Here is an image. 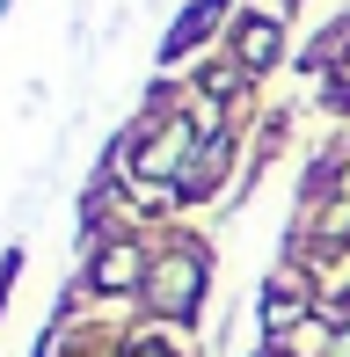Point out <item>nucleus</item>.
<instances>
[{"label":"nucleus","mask_w":350,"mask_h":357,"mask_svg":"<svg viewBox=\"0 0 350 357\" xmlns=\"http://www.w3.org/2000/svg\"><path fill=\"white\" fill-rule=\"evenodd\" d=\"M197 291H204V255H197V248L168 255V263L153 270V299H161V314H190Z\"/></svg>","instance_id":"nucleus-1"},{"label":"nucleus","mask_w":350,"mask_h":357,"mask_svg":"<svg viewBox=\"0 0 350 357\" xmlns=\"http://www.w3.org/2000/svg\"><path fill=\"white\" fill-rule=\"evenodd\" d=\"M95 284H102V291H124V284H139V255H132V248H109L102 263H95Z\"/></svg>","instance_id":"nucleus-2"},{"label":"nucleus","mask_w":350,"mask_h":357,"mask_svg":"<svg viewBox=\"0 0 350 357\" xmlns=\"http://www.w3.org/2000/svg\"><path fill=\"white\" fill-rule=\"evenodd\" d=\"M263 314H270V328H284V321H299V278H284V284H270V299H263Z\"/></svg>","instance_id":"nucleus-3"},{"label":"nucleus","mask_w":350,"mask_h":357,"mask_svg":"<svg viewBox=\"0 0 350 357\" xmlns=\"http://www.w3.org/2000/svg\"><path fill=\"white\" fill-rule=\"evenodd\" d=\"M212 15H219V0H197V8L183 15V29H175V37H168V52H183V44H197L204 29H212Z\"/></svg>","instance_id":"nucleus-4"},{"label":"nucleus","mask_w":350,"mask_h":357,"mask_svg":"<svg viewBox=\"0 0 350 357\" xmlns=\"http://www.w3.org/2000/svg\"><path fill=\"white\" fill-rule=\"evenodd\" d=\"M270 52H277V29H270V22H248L241 29V59H248V66H270Z\"/></svg>","instance_id":"nucleus-5"},{"label":"nucleus","mask_w":350,"mask_h":357,"mask_svg":"<svg viewBox=\"0 0 350 357\" xmlns=\"http://www.w3.org/2000/svg\"><path fill=\"white\" fill-rule=\"evenodd\" d=\"M328 102H336V109H350V66H343V88H328Z\"/></svg>","instance_id":"nucleus-6"},{"label":"nucleus","mask_w":350,"mask_h":357,"mask_svg":"<svg viewBox=\"0 0 350 357\" xmlns=\"http://www.w3.org/2000/svg\"><path fill=\"white\" fill-rule=\"evenodd\" d=\"M132 357H168V350H132Z\"/></svg>","instance_id":"nucleus-7"},{"label":"nucleus","mask_w":350,"mask_h":357,"mask_svg":"<svg viewBox=\"0 0 350 357\" xmlns=\"http://www.w3.org/2000/svg\"><path fill=\"white\" fill-rule=\"evenodd\" d=\"M343 314H350V306H343Z\"/></svg>","instance_id":"nucleus-8"}]
</instances>
